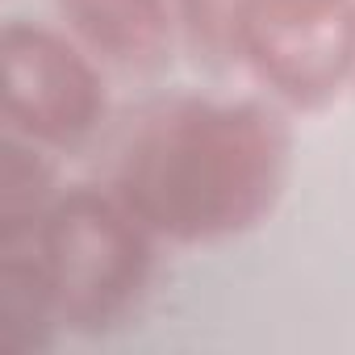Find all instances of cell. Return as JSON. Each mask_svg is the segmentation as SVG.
I'll return each mask as SVG.
<instances>
[{"instance_id": "cell-5", "label": "cell", "mask_w": 355, "mask_h": 355, "mask_svg": "<svg viewBox=\"0 0 355 355\" xmlns=\"http://www.w3.org/2000/svg\"><path fill=\"white\" fill-rule=\"evenodd\" d=\"M55 17L117 80H150L184 51L175 0H55Z\"/></svg>"}, {"instance_id": "cell-3", "label": "cell", "mask_w": 355, "mask_h": 355, "mask_svg": "<svg viewBox=\"0 0 355 355\" xmlns=\"http://www.w3.org/2000/svg\"><path fill=\"white\" fill-rule=\"evenodd\" d=\"M5 55V130L51 155L84 150L109 125V76L63 30L13 17L0 34Z\"/></svg>"}, {"instance_id": "cell-1", "label": "cell", "mask_w": 355, "mask_h": 355, "mask_svg": "<svg viewBox=\"0 0 355 355\" xmlns=\"http://www.w3.org/2000/svg\"><path fill=\"white\" fill-rule=\"evenodd\" d=\"M293 130L259 96L167 92L109 142L105 189L171 247H218L263 226L288 184Z\"/></svg>"}, {"instance_id": "cell-4", "label": "cell", "mask_w": 355, "mask_h": 355, "mask_svg": "<svg viewBox=\"0 0 355 355\" xmlns=\"http://www.w3.org/2000/svg\"><path fill=\"white\" fill-rule=\"evenodd\" d=\"M239 71L293 113H322L351 92L355 71V0H255Z\"/></svg>"}, {"instance_id": "cell-2", "label": "cell", "mask_w": 355, "mask_h": 355, "mask_svg": "<svg viewBox=\"0 0 355 355\" xmlns=\"http://www.w3.org/2000/svg\"><path fill=\"white\" fill-rule=\"evenodd\" d=\"M159 239L105 189L67 184L38 214L0 222V338L42 347L55 330L125 326L155 276Z\"/></svg>"}, {"instance_id": "cell-7", "label": "cell", "mask_w": 355, "mask_h": 355, "mask_svg": "<svg viewBox=\"0 0 355 355\" xmlns=\"http://www.w3.org/2000/svg\"><path fill=\"white\" fill-rule=\"evenodd\" d=\"M351 92H355V71H351Z\"/></svg>"}, {"instance_id": "cell-6", "label": "cell", "mask_w": 355, "mask_h": 355, "mask_svg": "<svg viewBox=\"0 0 355 355\" xmlns=\"http://www.w3.org/2000/svg\"><path fill=\"white\" fill-rule=\"evenodd\" d=\"M251 5L255 0H175L184 55L214 76L239 71V38Z\"/></svg>"}]
</instances>
